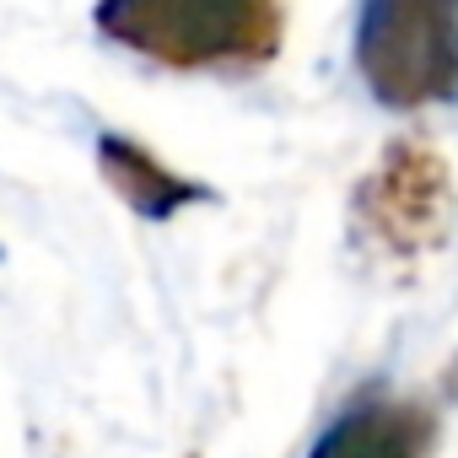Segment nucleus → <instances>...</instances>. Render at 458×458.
Listing matches in <instances>:
<instances>
[{"label":"nucleus","mask_w":458,"mask_h":458,"mask_svg":"<svg viewBox=\"0 0 458 458\" xmlns=\"http://www.w3.org/2000/svg\"><path fill=\"white\" fill-rule=\"evenodd\" d=\"M92 28L178 76H249L286 44V0H92Z\"/></svg>","instance_id":"f257e3e1"},{"label":"nucleus","mask_w":458,"mask_h":458,"mask_svg":"<svg viewBox=\"0 0 458 458\" xmlns=\"http://www.w3.org/2000/svg\"><path fill=\"white\" fill-rule=\"evenodd\" d=\"M351 60L361 87L394 108L458 103V0H356Z\"/></svg>","instance_id":"f03ea898"},{"label":"nucleus","mask_w":458,"mask_h":458,"mask_svg":"<svg viewBox=\"0 0 458 458\" xmlns=\"http://www.w3.org/2000/svg\"><path fill=\"white\" fill-rule=\"evenodd\" d=\"M351 221L356 238L394 265L431 254L453 221V173L442 151L415 135L383 146V157L351 194Z\"/></svg>","instance_id":"7ed1b4c3"},{"label":"nucleus","mask_w":458,"mask_h":458,"mask_svg":"<svg viewBox=\"0 0 458 458\" xmlns=\"http://www.w3.org/2000/svg\"><path fill=\"white\" fill-rule=\"evenodd\" d=\"M431 453H437V410L420 399H399L388 388L351 394V404L308 447V458H431Z\"/></svg>","instance_id":"20e7f679"},{"label":"nucleus","mask_w":458,"mask_h":458,"mask_svg":"<svg viewBox=\"0 0 458 458\" xmlns=\"http://www.w3.org/2000/svg\"><path fill=\"white\" fill-rule=\"evenodd\" d=\"M98 178H103V183L114 189V199H124V210H135L140 221H173L178 210L216 199L210 183L183 178V173L167 167L146 140L119 135V130H103V135H98Z\"/></svg>","instance_id":"39448f33"}]
</instances>
